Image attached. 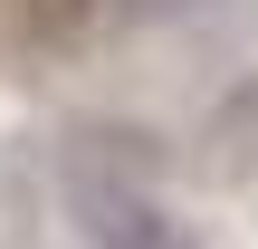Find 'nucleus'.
<instances>
[{"label":"nucleus","mask_w":258,"mask_h":249,"mask_svg":"<svg viewBox=\"0 0 258 249\" xmlns=\"http://www.w3.org/2000/svg\"><path fill=\"white\" fill-rule=\"evenodd\" d=\"M134 19H182V10H211V0H124Z\"/></svg>","instance_id":"nucleus-2"},{"label":"nucleus","mask_w":258,"mask_h":249,"mask_svg":"<svg viewBox=\"0 0 258 249\" xmlns=\"http://www.w3.org/2000/svg\"><path fill=\"white\" fill-rule=\"evenodd\" d=\"M115 134H86L67 154V202H77V230L86 249H201L153 192H144V154H105Z\"/></svg>","instance_id":"nucleus-1"}]
</instances>
